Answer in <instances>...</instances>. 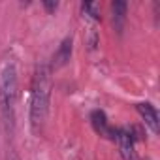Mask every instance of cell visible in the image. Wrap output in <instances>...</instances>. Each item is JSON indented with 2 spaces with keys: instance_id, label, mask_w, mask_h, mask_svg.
I'll return each instance as SVG.
<instances>
[{
  "instance_id": "277c9868",
  "label": "cell",
  "mask_w": 160,
  "mask_h": 160,
  "mask_svg": "<svg viewBox=\"0 0 160 160\" xmlns=\"http://www.w3.org/2000/svg\"><path fill=\"white\" fill-rule=\"evenodd\" d=\"M72 51H73V40H72V36H66V38L60 42L58 49L55 51V55H53V58H51V64H49L51 72H55V70L66 66V64L70 62V58H72Z\"/></svg>"
},
{
  "instance_id": "3957f363",
  "label": "cell",
  "mask_w": 160,
  "mask_h": 160,
  "mask_svg": "<svg viewBox=\"0 0 160 160\" xmlns=\"http://www.w3.org/2000/svg\"><path fill=\"white\" fill-rule=\"evenodd\" d=\"M115 141L119 143L124 160H136V136L132 134L130 128H117Z\"/></svg>"
},
{
  "instance_id": "52a82bcc",
  "label": "cell",
  "mask_w": 160,
  "mask_h": 160,
  "mask_svg": "<svg viewBox=\"0 0 160 160\" xmlns=\"http://www.w3.org/2000/svg\"><path fill=\"white\" fill-rule=\"evenodd\" d=\"M126 12H128V4L124 0H113L111 2V13H113V27L119 34H122L124 23H126Z\"/></svg>"
},
{
  "instance_id": "8992f818",
  "label": "cell",
  "mask_w": 160,
  "mask_h": 160,
  "mask_svg": "<svg viewBox=\"0 0 160 160\" xmlns=\"http://www.w3.org/2000/svg\"><path fill=\"white\" fill-rule=\"evenodd\" d=\"M91 122H92L94 130H96L100 136L109 138V139H113V141H115L117 128H113V126L108 122V117H106V113H104L102 109H94V111H92V115H91Z\"/></svg>"
},
{
  "instance_id": "7a4b0ae2",
  "label": "cell",
  "mask_w": 160,
  "mask_h": 160,
  "mask_svg": "<svg viewBox=\"0 0 160 160\" xmlns=\"http://www.w3.org/2000/svg\"><path fill=\"white\" fill-rule=\"evenodd\" d=\"M19 91V77L13 60H4L0 68V113H2L6 130H13L15 124V104Z\"/></svg>"
},
{
  "instance_id": "ba28073f",
  "label": "cell",
  "mask_w": 160,
  "mask_h": 160,
  "mask_svg": "<svg viewBox=\"0 0 160 160\" xmlns=\"http://www.w3.org/2000/svg\"><path fill=\"white\" fill-rule=\"evenodd\" d=\"M81 12L98 21L100 19V13H102V6H100V2H83L81 4Z\"/></svg>"
},
{
  "instance_id": "5b68a950",
  "label": "cell",
  "mask_w": 160,
  "mask_h": 160,
  "mask_svg": "<svg viewBox=\"0 0 160 160\" xmlns=\"http://www.w3.org/2000/svg\"><path fill=\"white\" fill-rule=\"evenodd\" d=\"M136 109H138L139 117L143 119L145 126H149V130H151L152 134H158V130H160V121H158V111H156V108H154L151 102H139V104H136Z\"/></svg>"
},
{
  "instance_id": "9c48e42d",
  "label": "cell",
  "mask_w": 160,
  "mask_h": 160,
  "mask_svg": "<svg viewBox=\"0 0 160 160\" xmlns=\"http://www.w3.org/2000/svg\"><path fill=\"white\" fill-rule=\"evenodd\" d=\"M43 8H45L49 13H53V12L58 8V2H49V0H45V2H43Z\"/></svg>"
},
{
  "instance_id": "6da1fadb",
  "label": "cell",
  "mask_w": 160,
  "mask_h": 160,
  "mask_svg": "<svg viewBox=\"0 0 160 160\" xmlns=\"http://www.w3.org/2000/svg\"><path fill=\"white\" fill-rule=\"evenodd\" d=\"M51 91H53V72L49 64H38L32 75L30 85V126L34 134H40L51 106Z\"/></svg>"
}]
</instances>
